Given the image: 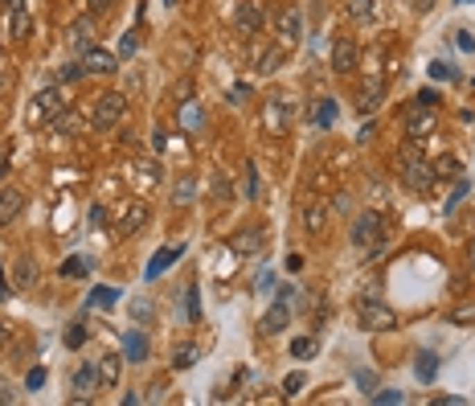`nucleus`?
I'll use <instances>...</instances> for the list:
<instances>
[{
	"label": "nucleus",
	"instance_id": "obj_1",
	"mask_svg": "<svg viewBox=\"0 0 475 406\" xmlns=\"http://www.w3.org/2000/svg\"><path fill=\"white\" fill-rule=\"evenodd\" d=\"M397 173L401 180L414 189V193H422V197H431L438 177H434V160L431 156H422V148L414 144V139H406V148L397 152Z\"/></svg>",
	"mask_w": 475,
	"mask_h": 406
},
{
	"label": "nucleus",
	"instance_id": "obj_2",
	"mask_svg": "<svg viewBox=\"0 0 475 406\" xmlns=\"http://www.w3.org/2000/svg\"><path fill=\"white\" fill-rule=\"evenodd\" d=\"M356 320H361V328H369V332H389V328H397V312L381 304V300H373V296H361L356 300Z\"/></svg>",
	"mask_w": 475,
	"mask_h": 406
},
{
	"label": "nucleus",
	"instance_id": "obj_3",
	"mask_svg": "<svg viewBox=\"0 0 475 406\" xmlns=\"http://www.w3.org/2000/svg\"><path fill=\"white\" fill-rule=\"evenodd\" d=\"M123 115H128V99H123L119 90H107V94H98V103H94V111H90V128H98V132L119 128Z\"/></svg>",
	"mask_w": 475,
	"mask_h": 406
},
{
	"label": "nucleus",
	"instance_id": "obj_4",
	"mask_svg": "<svg viewBox=\"0 0 475 406\" xmlns=\"http://www.w3.org/2000/svg\"><path fill=\"white\" fill-rule=\"evenodd\" d=\"M246 53L254 58V70H259V74H275V70H283V62H287V49H283V45H266V42H259V37H250Z\"/></svg>",
	"mask_w": 475,
	"mask_h": 406
},
{
	"label": "nucleus",
	"instance_id": "obj_5",
	"mask_svg": "<svg viewBox=\"0 0 475 406\" xmlns=\"http://www.w3.org/2000/svg\"><path fill=\"white\" fill-rule=\"evenodd\" d=\"M58 111H66V94H62V87H45V90H37V99H33V107H29V119L37 124H49Z\"/></svg>",
	"mask_w": 475,
	"mask_h": 406
},
{
	"label": "nucleus",
	"instance_id": "obj_6",
	"mask_svg": "<svg viewBox=\"0 0 475 406\" xmlns=\"http://www.w3.org/2000/svg\"><path fill=\"white\" fill-rule=\"evenodd\" d=\"M262 4L259 0H242L238 8H234V29L242 33V37H259V29H262Z\"/></svg>",
	"mask_w": 475,
	"mask_h": 406
},
{
	"label": "nucleus",
	"instance_id": "obj_7",
	"mask_svg": "<svg viewBox=\"0 0 475 406\" xmlns=\"http://www.w3.org/2000/svg\"><path fill=\"white\" fill-rule=\"evenodd\" d=\"M381 230H386L381 214H361L348 230V238H352V246H373V242H381Z\"/></svg>",
	"mask_w": 475,
	"mask_h": 406
},
{
	"label": "nucleus",
	"instance_id": "obj_8",
	"mask_svg": "<svg viewBox=\"0 0 475 406\" xmlns=\"http://www.w3.org/2000/svg\"><path fill=\"white\" fill-rule=\"evenodd\" d=\"M275 33H279V42L283 45H300L303 37V17L295 4H287V8H279V17H275Z\"/></svg>",
	"mask_w": 475,
	"mask_h": 406
},
{
	"label": "nucleus",
	"instance_id": "obj_9",
	"mask_svg": "<svg viewBox=\"0 0 475 406\" xmlns=\"http://www.w3.org/2000/svg\"><path fill=\"white\" fill-rule=\"evenodd\" d=\"M103 382H98V365L94 361H87L74 378H70V390H74V403H90L94 398V390H98Z\"/></svg>",
	"mask_w": 475,
	"mask_h": 406
},
{
	"label": "nucleus",
	"instance_id": "obj_10",
	"mask_svg": "<svg viewBox=\"0 0 475 406\" xmlns=\"http://www.w3.org/2000/svg\"><path fill=\"white\" fill-rule=\"evenodd\" d=\"M356 62H361V45L348 42V37H336V42H332V70H336V74H352Z\"/></svg>",
	"mask_w": 475,
	"mask_h": 406
},
{
	"label": "nucleus",
	"instance_id": "obj_11",
	"mask_svg": "<svg viewBox=\"0 0 475 406\" xmlns=\"http://www.w3.org/2000/svg\"><path fill=\"white\" fill-rule=\"evenodd\" d=\"M262 119H266V132H287L291 128V99H270L266 103V111H262Z\"/></svg>",
	"mask_w": 475,
	"mask_h": 406
},
{
	"label": "nucleus",
	"instance_id": "obj_12",
	"mask_svg": "<svg viewBox=\"0 0 475 406\" xmlns=\"http://www.w3.org/2000/svg\"><path fill=\"white\" fill-rule=\"evenodd\" d=\"M25 214V193L21 189H0V226H12L17 218Z\"/></svg>",
	"mask_w": 475,
	"mask_h": 406
},
{
	"label": "nucleus",
	"instance_id": "obj_13",
	"mask_svg": "<svg viewBox=\"0 0 475 406\" xmlns=\"http://www.w3.org/2000/svg\"><path fill=\"white\" fill-rule=\"evenodd\" d=\"M83 66H87V74H115L119 70V58L111 49H94L90 45L87 53H83Z\"/></svg>",
	"mask_w": 475,
	"mask_h": 406
},
{
	"label": "nucleus",
	"instance_id": "obj_14",
	"mask_svg": "<svg viewBox=\"0 0 475 406\" xmlns=\"http://www.w3.org/2000/svg\"><path fill=\"white\" fill-rule=\"evenodd\" d=\"M144 226H148V205H144V201H128V210H123V218H119V238L139 234Z\"/></svg>",
	"mask_w": 475,
	"mask_h": 406
},
{
	"label": "nucleus",
	"instance_id": "obj_15",
	"mask_svg": "<svg viewBox=\"0 0 475 406\" xmlns=\"http://www.w3.org/2000/svg\"><path fill=\"white\" fill-rule=\"evenodd\" d=\"M434 132V115L426 107H418V111H410V119H406V139H414V144H422L426 135Z\"/></svg>",
	"mask_w": 475,
	"mask_h": 406
},
{
	"label": "nucleus",
	"instance_id": "obj_16",
	"mask_svg": "<svg viewBox=\"0 0 475 406\" xmlns=\"http://www.w3.org/2000/svg\"><path fill=\"white\" fill-rule=\"evenodd\" d=\"M70 45L78 49V53H87L90 45H94V17H78V21H70Z\"/></svg>",
	"mask_w": 475,
	"mask_h": 406
},
{
	"label": "nucleus",
	"instance_id": "obj_17",
	"mask_svg": "<svg viewBox=\"0 0 475 406\" xmlns=\"http://www.w3.org/2000/svg\"><path fill=\"white\" fill-rule=\"evenodd\" d=\"M94 365H98V382H103L107 390H111V386H119V373H123V353H103Z\"/></svg>",
	"mask_w": 475,
	"mask_h": 406
},
{
	"label": "nucleus",
	"instance_id": "obj_18",
	"mask_svg": "<svg viewBox=\"0 0 475 406\" xmlns=\"http://www.w3.org/2000/svg\"><path fill=\"white\" fill-rule=\"evenodd\" d=\"M230 246H234V255H259L262 251V230L259 226H246L242 234H234Z\"/></svg>",
	"mask_w": 475,
	"mask_h": 406
},
{
	"label": "nucleus",
	"instance_id": "obj_19",
	"mask_svg": "<svg viewBox=\"0 0 475 406\" xmlns=\"http://www.w3.org/2000/svg\"><path fill=\"white\" fill-rule=\"evenodd\" d=\"M148 353H152V345H148V337L131 328L128 337H123V361H135V365H139V361H148Z\"/></svg>",
	"mask_w": 475,
	"mask_h": 406
},
{
	"label": "nucleus",
	"instance_id": "obj_20",
	"mask_svg": "<svg viewBox=\"0 0 475 406\" xmlns=\"http://www.w3.org/2000/svg\"><path fill=\"white\" fill-rule=\"evenodd\" d=\"M8 12H12V37H17V42H29V33H33V17H29L25 0H17Z\"/></svg>",
	"mask_w": 475,
	"mask_h": 406
},
{
	"label": "nucleus",
	"instance_id": "obj_21",
	"mask_svg": "<svg viewBox=\"0 0 475 406\" xmlns=\"http://www.w3.org/2000/svg\"><path fill=\"white\" fill-rule=\"evenodd\" d=\"M180 255H184V246H164V251H156V259L148 263V271H144V275H148V279H156L164 267H173Z\"/></svg>",
	"mask_w": 475,
	"mask_h": 406
},
{
	"label": "nucleus",
	"instance_id": "obj_22",
	"mask_svg": "<svg viewBox=\"0 0 475 406\" xmlns=\"http://www.w3.org/2000/svg\"><path fill=\"white\" fill-rule=\"evenodd\" d=\"M328 214H332V210H328L324 201H316V205H307V210H303V222H307L311 234H324V230H328Z\"/></svg>",
	"mask_w": 475,
	"mask_h": 406
},
{
	"label": "nucleus",
	"instance_id": "obj_23",
	"mask_svg": "<svg viewBox=\"0 0 475 406\" xmlns=\"http://www.w3.org/2000/svg\"><path fill=\"white\" fill-rule=\"evenodd\" d=\"M287 304H283V300H279V304H275V308H270V312L262 316V332H266V337H275V332H283V328H287Z\"/></svg>",
	"mask_w": 475,
	"mask_h": 406
},
{
	"label": "nucleus",
	"instance_id": "obj_24",
	"mask_svg": "<svg viewBox=\"0 0 475 406\" xmlns=\"http://www.w3.org/2000/svg\"><path fill=\"white\" fill-rule=\"evenodd\" d=\"M381 94H386V83H381V78L365 83V90H361V99H356V111H373V107L381 103Z\"/></svg>",
	"mask_w": 475,
	"mask_h": 406
},
{
	"label": "nucleus",
	"instance_id": "obj_25",
	"mask_svg": "<svg viewBox=\"0 0 475 406\" xmlns=\"http://www.w3.org/2000/svg\"><path fill=\"white\" fill-rule=\"evenodd\" d=\"M33 283H37V263H33L29 255H21V259H17V287L29 291Z\"/></svg>",
	"mask_w": 475,
	"mask_h": 406
},
{
	"label": "nucleus",
	"instance_id": "obj_26",
	"mask_svg": "<svg viewBox=\"0 0 475 406\" xmlns=\"http://www.w3.org/2000/svg\"><path fill=\"white\" fill-rule=\"evenodd\" d=\"M201 124H205V111L197 103H180V128L184 132H201Z\"/></svg>",
	"mask_w": 475,
	"mask_h": 406
},
{
	"label": "nucleus",
	"instance_id": "obj_27",
	"mask_svg": "<svg viewBox=\"0 0 475 406\" xmlns=\"http://www.w3.org/2000/svg\"><path fill=\"white\" fill-rule=\"evenodd\" d=\"M49 128H53V132H62V135H70V132H78V128H83V119H78V111H58V115L49 119Z\"/></svg>",
	"mask_w": 475,
	"mask_h": 406
},
{
	"label": "nucleus",
	"instance_id": "obj_28",
	"mask_svg": "<svg viewBox=\"0 0 475 406\" xmlns=\"http://www.w3.org/2000/svg\"><path fill=\"white\" fill-rule=\"evenodd\" d=\"M62 341H66V349H83L87 345V324L83 320H70L66 332H62Z\"/></svg>",
	"mask_w": 475,
	"mask_h": 406
},
{
	"label": "nucleus",
	"instance_id": "obj_29",
	"mask_svg": "<svg viewBox=\"0 0 475 406\" xmlns=\"http://www.w3.org/2000/svg\"><path fill=\"white\" fill-rule=\"evenodd\" d=\"M414 373H418V382H434L438 357H434V353H418V357H414Z\"/></svg>",
	"mask_w": 475,
	"mask_h": 406
},
{
	"label": "nucleus",
	"instance_id": "obj_30",
	"mask_svg": "<svg viewBox=\"0 0 475 406\" xmlns=\"http://www.w3.org/2000/svg\"><path fill=\"white\" fill-rule=\"evenodd\" d=\"M434 177H438V180H442V177H463L459 156H451V152H447V156H438V160H434Z\"/></svg>",
	"mask_w": 475,
	"mask_h": 406
},
{
	"label": "nucleus",
	"instance_id": "obj_31",
	"mask_svg": "<svg viewBox=\"0 0 475 406\" xmlns=\"http://www.w3.org/2000/svg\"><path fill=\"white\" fill-rule=\"evenodd\" d=\"M193 197H197V180L193 177H180L173 189V201L176 205H193Z\"/></svg>",
	"mask_w": 475,
	"mask_h": 406
},
{
	"label": "nucleus",
	"instance_id": "obj_32",
	"mask_svg": "<svg viewBox=\"0 0 475 406\" xmlns=\"http://www.w3.org/2000/svg\"><path fill=\"white\" fill-rule=\"evenodd\" d=\"M345 4L352 21H373V12H377V0H345Z\"/></svg>",
	"mask_w": 475,
	"mask_h": 406
},
{
	"label": "nucleus",
	"instance_id": "obj_33",
	"mask_svg": "<svg viewBox=\"0 0 475 406\" xmlns=\"http://www.w3.org/2000/svg\"><path fill=\"white\" fill-rule=\"evenodd\" d=\"M90 304L94 308H115L119 304V287H94L90 291Z\"/></svg>",
	"mask_w": 475,
	"mask_h": 406
},
{
	"label": "nucleus",
	"instance_id": "obj_34",
	"mask_svg": "<svg viewBox=\"0 0 475 406\" xmlns=\"http://www.w3.org/2000/svg\"><path fill=\"white\" fill-rule=\"evenodd\" d=\"M316 349H320V341H316V337H300V341L291 345V357L307 361V357H316Z\"/></svg>",
	"mask_w": 475,
	"mask_h": 406
},
{
	"label": "nucleus",
	"instance_id": "obj_35",
	"mask_svg": "<svg viewBox=\"0 0 475 406\" xmlns=\"http://www.w3.org/2000/svg\"><path fill=\"white\" fill-rule=\"evenodd\" d=\"M193 361H197V345L189 341V345H180V349L173 353V369H189Z\"/></svg>",
	"mask_w": 475,
	"mask_h": 406
},
{
	"label": "nucleus",
	"instance_id": "obj_36",
	"mask_svg": "<svg viewBox=\"0 0 475 406\" xmlns=\"http://www.w3.org/2000/svg\"><path fill=\"white\" fill-rule=\"evenodd\" d=\"M467 193H472V180H467V177H455V189H451V197H447V210H455V205H459Z\"/></svg>",
	"mask_w": 475,
	"mask_h": 406
},
{
	"label": "nucleus",
	"instance_id": "obj_37",
	"mask_svg": "<svg viewBox=\"0 0 475 406\" xmlns=\"http://www.w3.org/2000/svg\"><path fill=\"white\" fill-rule=\"evenodd\" d=\"M332 119H336V103H332V99H324V103L316 107V128H328Z\"/></svg>",
	"mask_w": 475,
	"mask_h": 406
},
{
	"label": "nucleus",
	"instance_id": "obj_38",
	"mask_svg": "<svg viewBox=\"0 0 475 406\" xmlns=\"http://www.w3.org/2000/svg\"><path fill=\"white\" fill-rule=\"evenodd\" d=\"M160 180V173H156V164H135V185H144V189H152Z\"/></svg>",
	"mask_w": 475,
	"mask_h": 406
},
{
	"label": "nucleus",
	"instance_id": "obj_39",
	"mask_svg": "<svg viewBox=\"0 0 475 406\" xmlns=\"http://www.w3.org/2000/svg\"><path fill=\"white\" fill-rule=\"evenodd\" d=\"M369 403L393 406V403H406V394H401V390H373V394H369Z\"/></svg>",
	"mask_w": 475,
	"mask_h": 406
},
{
	"label": "nucleus",
	"instance_id": "obj_40",
	"mask_svg": "<svg viewBox=\"0 0 475 406\" xmlns=\"http://www.w3.org/2000/svg\"><path fill=\"white\" fill-rule=\"evenodd\" d=\"M83 74H87V66H83V62H66V66H62V74H58V78H62V83H78V78H83Z\"/></svg>",
	"mask_w": 475,
	"mask_h": 406
},
{
	"label": "nucleus",
	"instance_id": "obj_41",
	"mask_svg": "<svg viewBox=\"0 0 475 406\" xmlns=\"http://www.w3.org/2000/svg\"><path fill=\"white\" fill-rule=\"evenodd\" d=\"M246 197H254V201H259V197H262V185H259V169H254V164H246Z\"/></svg>",
	"mask_w": 475,
	"mask_h": 406
},
{
	"label": "nucleus",
	"instance_id": "obj_42",
	"mask_svg": "<svg viewBox=\"0 0 475 406\" xmlns=\"http://www.w3.org/2000/svg\"><path fill=\"white\" fill-rule=\"evenodd\" d=\"M300 390H303V373L295 369V373H287V378H283V394H287V398H295Z\"/></svg>",
	"mask_w": 475,
	"mask_h": 406
},
{
	"label": "nucleus",
	"instance_id": "obj_43",
	"mask_svg": "<svg viewBox=\"0 0 475 406\" xmlns=\"http://www.w3.org/2000/svg\"><path fill=\"white\" fill-rule=\"evenodd\" d=\"M115 4H119V0H87V12L90 17H107Z\"/></svg>",
	"mask_w": 475,
	"mask_h": 406
},
{
	"label": "nucleus",
	"instance_id": "obj_44",
	"mask_svg": "<svg viewBox=\"0 0 475 406\" xmlns=\"http://www.w3.org/2000/svg\"><path fill=\"white\" fill-rule=\"evenodd\" d=\"M356 386H361V390H365V398H369V394L377 390V378H373V373H365V369H356Z\"/></svg>",
	"mask_w": 475,
	"mask_h": 406
},
{
	"label": "nucleus",
	"instance_id": "obj_45",
	"mask_svg": "<svg viewBox=\"0 0 475 406\" xmlns=\"http://www.w3.org/2000/svg\"><path fill=\"white\" fill-rule=\"evenodd\" d=\"M87 271H90L87 259H70V263L62 267V275H74V279H78V275H87Z\"/></svg>",
	"mask_w": 475,
	"mask_h": 406
},
{
	"label": "nucleus",
	"instance_id": "obj_46",
	"mask_svg": "<svg viewBox=\"0 0 475 406\" xmlns=\"http://www.w3.org/2000/svg\"><path fill=\"white\" fill-rule=\"evenodd\" d=\"M131 312H135V320H152L156 308H152V300H135V304H131Z\"/></svg>",
	"mask_w": 475,
	"mask_h": 406
},
{
	"label": "nucleus",
	"instance_id": "obj_47",
	"mask_svg": "<svg viewBox=\"0 0 475 406\" xmlns=\"http://www.w3.org/2000/svg\"><path fill=\"white\" fill-rule=\"evenodd\" d=\"M135 33H123V42H119V58H123V62H128V58H135Z\"/></svg>",
	"mask_w": 475,
	"mask_h": 406
},
{
	"label": "nucleus",
	"instance_id": "obj_48",
	"mask_svg": "<svg viewBox=\"0 0 475 406\" xmlns=\"http://www.w3.org/2000/svg\"><path fill=\"white\" fill-rule=\"evenodd\" d=\"M431 78L447 83V78H455V70H451V66H442V62H431Z\"/></svg>",
	"mask_w": 475,
	"mask_h": 406
},
{
	"label": "nucleus",
	"instance_id": "obj_49",
	"mask_svg": "<svg viewBox=\"0 0 475 406\" xmlns=\"http://www.w3.org/2000/svg\"><path fill=\"white\" fill-rule=\"evenodd\" d=\"M25 386H29V390H42V386H45V369H29Z\"/></svg>",
	"mask_w": 475,
	"mask_h": 406
},
{
	"label": "nucleus",
	"instance_id": "obj_50",
	"mask_svg": "<svg viewBox=\"0 0 475 406\" xmlns=\"http://www.w3.org/2000/svg\"><path fill=\"white\" fill-rule=\"evenodd\" d=\"M418 107H438V94L434 90H418Z\"/></svg>",
	"mask_w": 475,
	"mask_h": 406
},
{
	"label": "nucleus",
	"instance_id": "obj_51",
	"mask_svg": "<svg viewBox=\"0 0 475 406\" xmlns=\"http://www.w3.org/2000/svg\"><path fill=\"white\" fill-rule=\"evenodd\" d=\"M246 94H250V87H230V103H246Z\"/></svg>",
	"mask_w": 475,
	"mask_h": 406
},
{
	"label": "nucleus",
	"instance_id": "obj_52",
	"mask_svg": "<svg viewBox=\"0 0 475 406\" xmlns=\"http://www.w3.org/2000/svg\"><path fill=\"white\" fill-rule=\"evenodd\" d=\"M189 316L197 320V287H189Z\"/></svg>",
	"mask_w": 475,
	"mask_h": 406
},
{
	"label": "nucleus",
	"instance_id": "obj_53",
	"mask_svg": "<svg viewBox=\"0 0 475 406\" xmlns=\"http://www.w3.org/2000/svg\"><path fill=\"white\" fill-rule=\"evenodd\" d=\"M410 4H414V12H431L434 8V0H410Z\"/></svg>",
	"mask_w": 475,
	"mask_h": 406
},
{
	"label": "nucleus",
	"instance_id": "obj_54",
	"mask_svg": "<svg viewBox=\"0 0 475 406\" xmlns=\"http://www.w3.org/2000/svg\"><path fill=\"white\" fill-rule=\"evenodd\" d=\"M12 398H17V394H12V386H4V382H0V403H12Z\"/></svg>",
	"mask_w": 475,
	"mask_h": 406
},
{
	"label": "nucleus",
	"instance_id": "obj_55",
	"mask_svg": "<svg viewBox=\"0 0 475 406\" xmlns=\"http://www.w3.org/2000/svg\"><path fill=\"white\" fill-rule=\"evenodd\" d=\"M8 337H12V332H8V320H0V349L8 345Z\"/></svg>",
	"mask_w": 475,
	"mask_h": 406
},
{
	"label": "nucleus",
	"instance_id": "obj_56",
	"mask_svg": "<svg viewBox=\"0 0 475 406\" xmlns=\"http://www.w3.org/2000/svg\"><path fill=\"white\" fill-rule=\"evenodd\" d=\"M12 291H8V279H4V267H0V300H8Z\"/></svg>",
	"mask_w": 475,
	"mask_h": 406
},
{
	"label": "nucleus",
	"instance_id": "obj_57",
	"mask_svg": "<svg viewBox=\"0 0 475 406\" xmlns=\"http://www.w3.org/2000/svg\"><path fill=\"white\" fill-rule=\"evenodd\" d=\"M467 267L475 271V238H472V242H467Z\"/></svg>",
	"mask_w": 475,
	"mask_h": 406
},
{
	"label": "nucleus",
	"instance_id": "obj_58",
	"mask_svg": "<svg viewBox=\"0 0 475 406\" xmlns=\"http://www.w3.org/2000/svg\"><path fill=\"white\" fill-rule=\"evenodd\" d=\"M4 173H8V164H0V177H4Z\"/></svg>",
	"mask_w": 475,
	"mask_h": 406
},
{
	"label": "nucleus",
	"instance_id": "obj_59",
	"mask_svg": "<svg viewBox=\"0 0 475 406\" xmlns=\"http://www.w3.org/2000/svg\"><path fill=\"white\" fill-rule=\"evenodd\" d=\"M4 83H8V74H0V87H4Z\"/></svg>",
	"mask_w": 475,
	"mask_h": 406
}]
</instances>
